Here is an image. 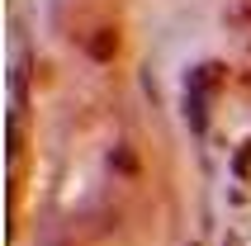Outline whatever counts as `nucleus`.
<instances>
[{"label": "nucleus", "instance_id": "f257e3e1", "mask_svg": "<svg viewBox=\"0 0 251 246\" xmlns=\"http://www.w3.org/2000/svg\"><path fill=\"white\" fill-rule=\"evenodd\" d=\"M90 52H95V57H109V52H114V33H109V28H104L95 43H90Z\"/></svg>", "mask_w": 251, "mask_h": 246}]
</instances>
